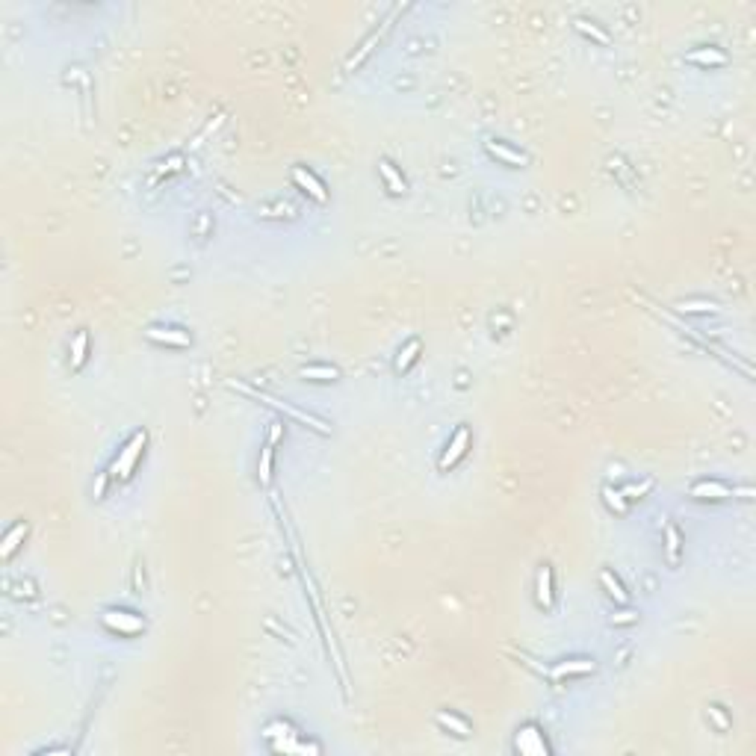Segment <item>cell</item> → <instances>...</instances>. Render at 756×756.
Returning <instances> with one entry per match:
<instances>
[{
	"label": "cell",
	"mask_w": 756,
	"mask_h": 756,
	"mask_svg": "<svg viewBox=\"0 0 756 756\" xmlns=\"http://www.w3.org/2000/svg\"><path fill=\"white\" fill-rule=\"evenodd\" d=\"M231 387H234V390H239V393H246V396H251V399H258V402H263V405H269V408H275V411H284V413H287V417H293L296 423L307 425V429H313V432H319V435H331V425H328L325 420H319V417H313V413L302 411V408H296V405H287V402H281V399L269 396V393L251 390L248 384H239V381H231Z\"/></svg>",
	"instance_id": "cell-1"
},
{
	"label": "cell",
	"mask_w": 756,
	"mask_h": 756,
	"mask_svg": "<svg viewBox=\"0 0 756 756\" xmlns=\"http://www.w3.org/2000/svg\"><path fill=\"white\" fill-rule=\"evenodd\" d=\"M145 446H148V432H145V429L133 432L131 440L124 444V449L119 452V458H116V464H112V470H110L112 479H119V482H127V479H131L133 467H136V461H139V455L145 452Z\"/></svg>",
	"instance_id": "cell-2"
},
{
	"label": "cell",
	"mask_w": 756,
	"mask_h": 756,
	"mask_svg": "<svg viewBox=\"0 0 756 756\" xmlns=\"http://www.w3.org/2000/svg\"><path fill=\"white\" fill-rule=\"evenodd\" d=\"M470 446H473V435H470L467 425H458V429H455V435H452V440L446 444L444 455H440L437 467H440V470H449V467H455V464H458V461L464 458V455L470 452Z\"/></svg>",
	"instance_id": "cell-3"
},
{
	"label": "cell",
	"mask_w": 756,
	"mask_h": 756,
	"mask_svg": "<svg viewBox=\"0 0 756 756\" xmlns=\"http://www.w3.org/2000/svg\"><path fill=\"white\" fill-rule=\"evenodd\" d=\"M515 748H517L523 756H547V753H550V745L544 741V733H541L535 724L520 727L517 736H515Z\"/></svg>",
	"instance_id": "cell-4"
},
{
	"label": "cell",
	"mask_w": 756,
	"mask_h": 756,
	"mask_svg": "<svg viewBox=\"0 0 756 756\" xmlns=\"http://www.w3.org/2000/svg\"><path fill=\"white\" fill-rule=\"evenodd\" d=\"M104 626L110 632H119V635H136V632H142L145 630V621L142 618H136V615H131V611H121V609H110V611H104Z\"/></svg>",
	"instance_id": "cell-5"
},
{
	"label": "cell",
	"mask_w": 756,
	"mask_h": 756,
	"mask_svg": "<svg viewBox=\"0 0 756 756\" xmlns=\"http://www.w3.org/2000/svg\"><path fill=\"white\" fill-rule=\"evenodd\" d=\"M290 178H293V183L302 192H307L313 201H319V204H325L328 201V192H325V183L317 178L310 172V168H305V166H293L290 168Z\"/></svg>",
	"instance_id": "cell-6"
},
{
	"label": "cell",
	"mask_w": 756,
	"mask_h": 756,
	"mask_svg": "<svg viewBox=\"0 0 756 756\" xmlns=\"http://www.w3.org/2000/svg\"><path fill=\"white\" fill-rule=\"evenodd\" d=\"M597 670V662L594 659H567V662H559L547 670L550 679H567V677H585V674H594Z\"/></svg>",
	"instance_id": "cell-7"
},
{
	"label": "cell",
	"mask_w": 756,
	"mask_h": 756,
	"mask_svg": "<svg viewBox=\"0 0 756 756\" xmlns=\"http://www.w3.org/2000/svg\"><path fill=\"white\" fill-rule=\"evenodd\" d=\"M484 151H488L493 160H499L503 166H526V163H529V157H526L523 151L511 148L508 142H499V139H488V142H484Z\"/></svg>",
	"instance_id": "cell-8"
},
{
	"label": "cell",
	"mask_w": 756,
	"mask_h": 756,
	"mask_svg": "<svg viewBox=\"0 0 756 756\" xmlns=\"http://www.w3.org/2000/svg\"><path fill=\"white\" fill-rule=\"evenodd\" d=\"M689 496L691 499H727V496H733V491H730V484H724L718 479H701L689 488Z\"/></svg>",
	"instance_id": "cell-9"
},
{
	"label": "cell",
	"mask_w": 756,
	"mask_h": 756,
	"mask_svg": "<svg viewBox=\"0 0 756 756\" xmlns=\"http://www.w3.org/2000/svg\"><path fill=\"white\" fill-rule=\"evenodd\" d=\"M535 600H538V606H544V609H552V603H555V594H552V567L550 564H541L538 567Z\"/></svg>",
	"instance_id": "cell-10"
},
{
	"label": "cell",
	"mask_w": 756,
	"mask_h": 756,
	"mask_svg": "<svg viewBox=\"0 0 756 756\" xmlns=\"http://www.w3.org/2000/svg\"><path fill=\"white\" fill-rule=\"evenodd\" d=\"M148 340L151 343H160V346H178V349H187L192 343L190 334L183 331H175V328H148Z\"/></svg>",
	"instance_id": "cell-11"
},
{
	"label": "cell",
	"mask_w": 756,
	"mask_h": 756,
	"mask_svg": "<svg viewBox=\"0 0 756 756\" xmlns=\"http://www.w3.org/2000/svg\"><path fill=\"white\" fill-rule=\"evenodd\" d=\"M420 352H423V340L420 337H411L408 343L399 349V354H396V373H408V369L417 364Z\"/></svg>",
	"instance_id": "cell-12"
},
{
	"label": "cell",
	"mask_w": 756,
	"mask_h": 756,
	"mask_svg": "<svg viewBox=\"0 0 756 756\" xmlns=\"http://www.w3.org/2000/svg\"><path fill=\"white\" fill-rule=\"evenodd\" d=\"M665 555H668V564L677 567L679 559H682V532L677 529L674 523L665 526Z\"/></svg>",
	"instance_id": "cell-13"
},
{
	"label": "cell",
	"mask_w": 756,
	"mask_h": 756,
	"mask_svg": "<svg viewBox=\"0 0 756 756\" xmlns=\"http://www.w3.org/2000/svg\"><path fill=\"white\" fill-rule=\"evenodd\" d=\"M600 585H603V588H606V594H609V597H611V600H615V603H621V606H626V603H630V594H626L623 582H621V579H618L615 573H611L609 567H603V570H600Z\"/></svg>",
	"instance_id": "cell-14"
},
{
	"label": "cell",
	"mask_w": 756,
	"mask_h": 756,
	"mask_svg": "<svg viewBox=\"0 0 756 756\" xmlns=\"http://www.w3.org/2000/svg\"><path fill=\"white\" fill-rule=\"evenodd\" d=\"M435 721L444 727V730H449V733H455V736H461V738H467V736H473V727H470L461 715H455V712H437L435 715Z\"/></svg>",
	"instance_id": "cell-15"
},
{
	"label": "cell",
	"mask_w": 756,
	"mask_h": 756,
	"mask_svg": "<svg viewBox=\"0 0 756 756\" xmlns=\"http://www.w3.org/2000/svg\"><path fill=\"white\" fill-rule=\"evenodd\" d=\"M378 175L384 178V183H387V190H390L393 195H402V192L408 190L405 178L396 172V166H393L390 160H378Z\"/></svg>",
	"instance_id": "cell-16"
},
{
	"label": "cell",
	"mask_w": 756,
	"mask_h": 756,
	"mask_svg": "<svg viewBox=\"0 0 756 756\" xmlns=\"http://www.w3.org/2000/svg\"><path fill=\"white\" fill-rule=\"evenodd\" d=\"M27 532H30V526H27L24 520L12 526V529L6 532V538H4V547H0V555H4V559H12V552H15V550L21 547V541L27 538Z\"/></svg>",
	"instance_id": "cell-17"
},
{
	"label": "cell",
	"mask_w": 756,
	"mask_h": 756,
	"mask_svg": "<svg viewBox=\"0 0 756 756\" xmlns=\"http://www.w3.org/2000/svg\"><path fill=\"white\" fill-rule=\"evenodd\" d=\"M89 358V334L77 331L74 340H71V369H80Z\"/></svg>",
	"instance_id": "cell-18"
},
{
	"label": "cell",
	"mask_w": 756,
	"mask_h": 756,
	"mask_svg": "<svg viewBox=\"0 0 756 756\" xmlns=\"http://www.w3.org/2000/svg\"><path fill=\"white\" fill-rule=\"evenodd\" d=\"M689 62L694 65H727V53L718 51V48H701V51H691L689 53Z\"/></svg>",
	"instance_id": "cell-19"
},
{
	"label": "cell",
	"mask_w": 756,
	"mask_h": 756,
	"mask_svg": "<svg viewBox=\"0 0 756 756\" xmlns=\"http://www.w3.org/2000/svg\"><path fill=\"white\" fill-rule=\"evenodd\" d=\"M272 467H275V446H272V444H263V449H260V461H258V482H260V484H269V482H272Z\"/></svg>",
	"instance_id": "cell-20"
},
{
	"label": "cell",
	"mask_w": 756,
	"mask_h": 756,
	"mask_svg": "<svg viewBox=\"0 0 756 756\" xmlns=\"http://www.w3.org/2000/svg\"><path fill=\"white\" fill-rule=\"evenodd\" d=\"M298 376L302 378H310V381H334L340 373L334 366H328V364H310V366H302L298 369Z\"/></svg>",
	"instance_id": "cell-21"
},
{
	"label": "cell",
	"mask_w": 756,
	"mask_h": 756,
	"mask_svg": "<svg viewBox=\"0 0 756 756\" xmlns=\"http://www.w3.org/2000/svg\"><path fill=\"white\" fill-rule=\"evenodd\" d=\"M573 27H576L582 36H588V39H594V41H600V45H609V36H606L594 21H588V18H576Z\"/></svg>",
	"instance_id": "cell-22"
},
{
	"label": "cell",
	"mask_w": 756,
	"mask_h": 756,
	"mask_svg": "<svg viewBox=\"0 0 756 756\" xmlns=\"http://www.w3.org/2000/svg\"><path fill=\"white\" fill-rule=\"evenodd\" d=\"M603 503L615 511V515H626L630 511V503H626V496L621 491H611V488H603Z\"/></svg>",
	"instance_id": "cell-23"
},
{
	"label": "cell",
	"mask_w": 756,
	"mask_h": 756,
	"mask_svg": "<svg viewBox=\"0 0 756 756\" xmlns=\"http://www.w3.org/2000/svg\"><path fill=\"white\" fill-rule=\"evenodd\" d=\"M378 36H381V33H373V36H369V39L364 41V45H361V51H358V53H354V56H352V60L346 62V71H354V68H358V65H361V62L366 60V56H369V53H373V45H376V41H378Z\"/></svg>",
	"instance_id": "cell-24"
},
{
	"label": "cell",
	"mask_w": 756,
	"mask_h": 756,
	"mask_svg": "<svg viewBox=\"0 0 756 756\" xmlns=\"http://www.w3.org/2000/svg\"><path fill=\"white\" fill-rule=\"evenodd\" d=\"M677 310L679 313H715L718 305L715 302H679Z\"/></svg>",
	"instance_id": "cell-25"
},
{
	"label": "cell",
	"mask_w": 756,
	"mask_h": 756,
	"mask_svg": "<svg viewBox=\"0 0 756 756\" xmlns=\"http://www.w3.org/2000/svg\"><path fill=\"white\" fill-rule=\"evenodd\" d=\"M650 491H653V479H644L641 484H626V488H623L621 493H623L626 499H641V496L650 493Z\"/></svg>",
	"instance_id": "cell-26"
},
{
	"label": "cell",
	"mask_w": 756,
	"mask_h": 756,
	"mask_svg": "<svg viewBox=\"0 0 756 756\" xmlns=\"http://www.w3.org/2000/svg\"><path fill=\"white\" fill-rule=\"evenodd\" d=\"M706 715H709L712 721H715V727H718L721 733H727V730H730V718H727L724 712H721V706H709V709H706Z\"/></svg>",
	"instance_id": "cell-27"
},
{
	"label": "cell",
	"mask_w": 756,
	"mask_h": 756,
	"mask_svg": "<svg viewBox=\"0 0 756 756\" xmlns=\"http://www.w3.org/2000/svg\"><path fill=\"white\" fill-rule=\"evenodd\" d=\"M281 437H284V423H272V425H269V437H266V444H272V446H275Z\"/></svg>",
	"instance_id": "cell-28"
},
{
	"label": "cell",
	"mask_w": 756,
	"mask_h": 756,
	"mask_svg": "<svg viewBox=\"0 0 756 756\" xmlns=\"http://www.w3.org/2000/svg\"><path fill=\"white\" fill-rule=\"evenodd\" d=\"M635 621H638L635 611H621V615L611 618V623H635Z\"/></svg>",
	"instance_id": "cell-29"
},
{
	"label": "cell",
	"mask_w": 756,
	"mask_h": 756,
	"mask_svg": "<svg viewBox=\"0 0 756 756\" xmlns=\"http://www.w3.org/2000/svg\"><path fill=\"white\" fill-rule=\"evenodd\" d=\"M110 476H112V473H101V479H98V484H95V496H104V491H107V482H110Z\"/></svg>",
	"instance_id": "cell-30"
}]
</instances>
